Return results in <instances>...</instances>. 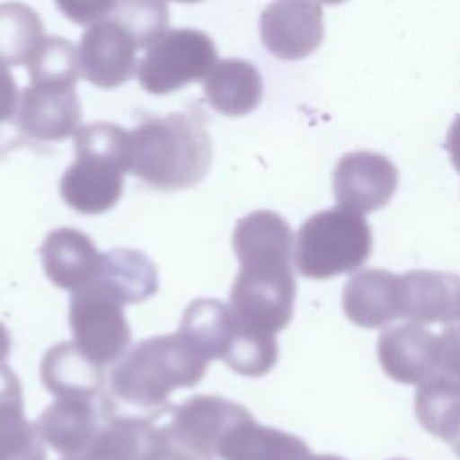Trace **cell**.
I'll return each instance as SVG.
<instances>
[{"instance_id":"1","label":"cell","mask_w":460,"mask_h":460,"mask_svg":"<svg viewBox=\"0 0 460 460\" xmlns=\"http://www.w3.org/2000/svg\"><path fill=\"white\" fill-rule=\"evenodd\" d=\"M232 244L241 270L230 291V307L255 331L275 334L286 329L296 295L288 221L271 210H253L237 221Z\"/></svg>"},{"instance_id":"2","label":"cell","mask_w":460,"mask_h":460,"mask_svg":"<svg viewBox=\"0 0 460 460\" xmlns=\"http://www.w3.org/2000/svg\"><path fill=\"white\" fill-rule=\"evenodd\" d=\"M212 144L199 111L147 117L129 131L128 172L160 190L196 185L207 174Z\"/></svg>"},{"instance_id":"3","label":"cell","mask_w":460,"mask_h":460,"mask_svg":"<svg viewBox=\"0 0 460 460\" xmlns=\"http://www.w3.org/2000/svg\"><path fill=\"white\" fill-rule=\"evenodd\" d=\"M208 363L207 354L181 331L146 338L113 368L111 392L144 410L162 408L176 388L196 386Z\"/></svg>"},{"instance_id":"4","label":"cell","mask_w":460,"mask_h":460,"mask_svg":"<svg viewBox=\"0 0 460 460\" xmlns=\"http://www.w3.org/2000/svg\"><path fill=\"white\" fill-rule=\"evenodd\" d=\"M212 359H223L246 377L268 374L279 359L275 334L243 323L234 309L216 298H199L187 305L180 329Z\"/></svg>"},{"instance_id":"5","label":"cell","mask_w":460,"mask_h":460,"mask_svg":"<svg viewBox=\"0 0 460 460\" xmlns=\"http://www.w3.org/2000/svg\"><path fill=\"white\" fill-rule=\"evenodd\" d=\"M372 230L363 214L341 205L305 219L295 241L302 277L325 280L361 268L372 252Z\"/></svg>"},{"instance_id":"6","label":"cell","mask_w":460,"mask_h":460,"mask_svg":"<svg viewBox=\"0 0 460 460\" xmlns=\"http://www.w3.org/2000/svg\"><path fill=\"white\" fill-rule=\"evenodd\" d=\"M124 298L104 279L72 291L68 322L77 347L104 367L117 361L131 340Z\"/></svg>"},{"instance_id":"7","label":"cell","mask_w":460,"mask_h":460,"mask_svg":"<svg viewBox=\"0 0 460 460\" xmlns=\"http://www.w3.org/2000/svg\"><path fill=\"white\" fill-rule=\"evenodd\" d=\"M216 63L214 41L196 29H171L158 38L137 66L142 88L164 95L208 75Z\"/></svg>"},{"instance_id":"8","label":"cell","mask_w":460,"mask_h":460,"mask_svg":"<svg viewBox=\"0 0 460 460\" xmlns=\"http://www.w3.org/2000/svg\"><path fill=\"white\" fill-rule=\"evenodd\" d=\"M126 171L128 164L119 155L75 147V162L59 181L61 198L79 214H102L119 203Z\"/></svg>"},{"instance_id":"9","label":"cell","mask_w":460,"mask_h":460,"mask_svg":"<svg viewBox=\"0 0 460 460\" xmlns=\"http://www.w3.org/2000/svg\"><path fill=\"white\" fill-rule=\"evenodd\" d=\"M399 183L395 165L379 153L356 151L345 155L332 172L338 205L368 214L390 203Z\"/></svg>"},{"instance_id":"10","label":"cell","mask_w":460,"mask_h":460,"mask_svg":"<svg viewBox=\"0 0 460 460\" xmlns=\"http://www.w3.org/2000/svg\"><path fill=\"white\" fill-rule=\"evenodd\" d=\"M264 47L279 59H302L314 52L323 38L318 0H275L261 16Z\"/></svg>"},{"instance_id":"11","label":"cell","mask_w":460,"mask_h":460,"mask_svg":"<svg viewBox=\"0 0 460 460\" xmlns=\"http://www.w3.org/2000/svg\"><path fill=\"white\" fill-rule=\"evenodd\" d=\"M377 359L394 381L420 385L440 370L438 334L417 322L392 325L377 340Z\"/></svg>"},{"instance_id":"12","label":"cell","mask_w":460,"mask_h":460,"mask_svg":"<svg viewBox=\"0 0 460 460\" xmlns=\"http://www.w3.org/2000/svg\"><path fill=\"white\" fill-rule=\"evenodd\" d=\"M135 38L115 20H99L83 34L79 54L86 81L99 88H115L137 72Z\"/></svg>"},{"instance_id":"13","label":"cell","mask_w":460,"mask_h":460,"mask_svg":"<svg viewBox=\"0 0 460 460\" xmlns=\"http://www.w3.org/2000/svg\"><path fill=\"white\" fill-rule=\"evenodd\" d=\"M111 411L106 399L97 406L93 399L86 397H59L38 417L36 429L56 453L77 456L90 449Z\"/></svg>"},{"instance_id":"14","label":"cell","mask_w":460,"mask_h":460,"mask_svg":"<svg viewBox=\"0 0 460 460\" xmlns=\"http://www.w3.org/2000/svg\"><path fill=\"white\" fill-rule=\"evenodd\" d=\"M81 104L74 86L31 84L20 95L16 124L38 142H58L77 131Z\"/></svg>"},{"instance_id":"15","label":"cell","mask_w":460,"mask_h":460,"mask_svg":"<svg viewBox=\"0 0 460 460\" xmlns=\"http://www.w3.org/2000/svg\"><path fill=\"white\" fill-rule=\"evenodd\" d=\"M244 411V406L219 395H194L169 408V420L162 426L189 449L214 456L217 440Z\"/></svg>"},{"instance_id":"16","label":"cell","mask_w":460,"mask_h":460,"mask_svg":"<svg viewBox=\"0 0 460 460\" xmlns=\"http://www.w3.org/2000/svg\"><path fill=\"white\" fill-rule=\"evenodd\" d=\"M345 316L367 329L402 318V275L386 270H363L343 288Z\"/></svg>"},{"instance_id":"17","label":"cell","mask_w":460,"mask_h":460,"mask_svg":"<svg viewBox=\"0 0 460 460\" xmlns=\"http://www.w3.org/2000/svg\"><path fill=\"white\" fill-rule=\"evenodd\" d=\"M40 253L50 282L70 291L93 282L104 264V253L95 248L84 232L75 228H58L50 232Z\"/></svg>"},{"instance_id":"18","label":"cell","mask_w":460,"mask_h":460,"mask_svg":"<svg viewBox=\"0 0 460 460\" xmlns=\"http://www.w3.org/2000/svg\"><path fill=\"white\" fill-rule=\"evenodd\" d=\"M214 453L221 460H309L307 444L277 428L262 426L244 411L217 440Z\"/></svg>"},{"instance_id":"19","label":"cell","mask_w":460,"mask_h":460,"mask_svg":"<svg viewBox=\"0 0 460 460\" xmlns=\"http://www.w3.org/2000/svg\"><path fill=\"white\" fill-rule=\"evenodd\" d=\"M402 318L424 325L460 318V275L428 270L404 273Z\"/></svg>"},{"instance_id":"20","label":"cell","mask_w":460,"mask_h":460,"mask_svg":"<svg viewBox=\"0 0 460 460\" xmlns=\"http://www.w3.org/2000/svg\"><path fill=\"white\" fill-rule=\"evenodd\" d=\"M43 386L58 397L95 399L104 386V367L88 358L75 341H61L41 359Z\"/></svg>"},{"instance_id":"21","label":"cell","mask_w":460,"mask_h":460,"mask_svg":"<svg viewBox=\"0 0 460 460\" xmlns=\"http://www.w3.org/2000/svg\"><path fill=\"white\" fill-rule=\"evenodd\" d=\"M0 460H45L36 424L23 415L18 376L0 363Z\"/></svg>"},{"instance_id":"22","label":"cell","mask_w":460,"mask_h":460,"mask_svg":"<svg viewBox=\"0 0 460 460\" xmlns=\"http://www.w3.org/2000/svg\"><path fill=\"white\" fill-rule=\"evenodd\" d=\"M415 415L420 426L451 447L460 446V377L438 370L415 392Z\"/></svg>"},{"instance_id":"23","label":"cell","mask_w":460,"mask_h":460,"mask_svg":"<svg viewBox=\"0 0 460 460\" xmlns=\"http://www.w3.org/2000/svg\"><path fill=\"white\" fill-rule=\"evenodd\" d=\"M203 90L216 111L239 117L250 113L259 104L262 97V79L252 63L225 59L212 66Z\"/></svg>"},{"instance_id":"24","label":"cell","mask_w":460,"mask_h":460,"mask_svg":"<svg viewBox=\"0 0 460 460\" xmlns=\"http://www.w3.org/2000/svg\"><path fill=\"white\" fill-rule=\"evenodd\" d=\"M40 16L25 4H0V63H27L43 41Z\"/></svg>"},{"instance_id":"25","label":"cell","mask_w":460,"mask_h":460,"mask_svg":"<svg viewBox=\"0 0 460 460\" xmlns=\"http://www.w3.org/2000/svg\"><path fill=\"white\" fill-rule=\"evenodd\" d=\"M27 70L32 84L74 86L83 75L79 49L59 36L45 38L27 61Z\"/></svg>"},{"instance_id":"26","label":"cell","mask_w":460,"mask_h":460,"mask_svg":"<svg viewBox=\"0 0 460 460\" xmlns=\"http://www.w3.org/2000/svg\"><path fill=\"white\" fill-rule=\"evenodd\" d=\"M111 18H115L137 41L138 49L151 47L167 32L165 0H117Z\"/></svg>"},{"instance_id":"27","label":"cell","mask_w":460,"mask_h":460,"mask_svg":"<svg viewBox=\"0 0 460 460\" xmlns=\"http://www.w3.org/2000/svg\"><path fill=\"white\" fill-rule=\"evenodd\" d=\"M18 104L20 93L16 88V81L9 68L0 63V151H5L18 144Z\"/></svg>"},{"instance_id":"28","label":"cell","mask_w":460,"mask_h":460,"mask_svg":"<svg viewBox=\"0 0 460 460\" xmlns=\"http://www.w3.org/2000/svg\"><path fill=\"white\" fill-rule=\"evenodd\" d=\"M140 460H214V456L201 455L174 440L164 426H156V431L146 447Z\"/></svg>"},{"instance_id":"29","label":"cell","mask_w":460,"mask_h":460,"mask_svg":"<svg viewBox=\"0 0 460 460\" xmlns=\"http://www.w3.org/2000/svg\"><path fill=\"white\" fill-rule=\"evenodd\" d=\"M61 13L75 23L92 25L108 16L117 0H56Z\"/></svg>"},{"instance_id":"30","label":"cell","mask_w":460,"mask_h":460,"mask_svg":"<svg viewBox=\"0 0 460 460\" xmlns=\"http://www.w3.org/2000/svg\"><path fill=\"white\" fill-rule=\"evenodd\" d=\"M438 341H440V370L460 377V318L442 325Z\"/></svg>"},{"instance_id":"31","label":"cell","mask_w":460,"mask_h":460,"mask_svg":"<svg viewBox=\"0 0 460 460\" xmlns=\"http://www.w3.org/2000/svg\"><path fill=\"white\" fill-rule=\"evenodd\" d=\"M446 147H447V153L451 156L455 169L460 172V117H456L449 128Z\"/></svg>"},{"instance_id":"32","label":"cell","mask_w":460,"mask_h":460,"mask_svg":"<svg viewBox=\"0 0 460 460\" xmlns=\"http://www.w3.org/2000/svg\"><path fill=\"white\" fill-rule=\"evenodd\" d=\"M9 350H11L9 331L0 323V363L5 361V358L9 356Z\"/></svg>"},{"instance_id":"33","label":"cell","mask_w":460,"mask_h":460,"mask_svg":"<svg viewBox=\"0 0 460 460\" xmlns=\"http://www.w3.org/2000/svg\"><path fill=\"white\" fill-rule=\"evenodd\" d=\"M309 460H345V458H340V456H336V455H311V458Z\"/></svg>"},{"instance_id":"34","label":"cell","mask_w":460,"mask_h":460,"mask_svg":"<svg viewBox=\"0 0 460 460\" xmlns=\"http://www.w3.org/2000/svg\"><path fill=\"white\" fill-rule=\"evenodd\" d=\"M66 460H95V458H93V456H90V455H86V453H84V455H77V456H68V458H66Z\"/></svg>"},{"instance_id":"35","label":"cell","mask_w":460,"mask_h":460,"mask_svg":"<svg viewBox=\"0 0 460 460\" xmlns=\"http://www.w3.org/2000/svg\"><path fill=\"white\" fill-rule=\"evenodd\" d=\"M318 2H323V4H340V2H345V0H318Z\"/></svg>"},{"instance_id":"36","label":"cell","mask_w":460,"mask_h":460,"mask_svg":"<svg viewBox=\"0 0 460 460\" xmlns=\"http://www.w3.org/2000/svg\"><path fill=\"white\" fill-rule=\"evenodd\" d=\"M176 2H183V4H194V2H201V0H176Z\"/></svg>"},{"instance_id":"37","label":"cell","mask_w":460,"mask_h":460,"mask_svg":"<svg viewBox=\"0 0 460 460\" xmlns=\"http://www.w3.org/2000/svg\"><path fill=\"white\" fill-rule=\"evenodd\" d=\"M453 451L456 453V456H460V446H456V447H453Z\"/></svg>"},{"instance_id":"38","label":"cell","mask_w":460,"mask_h":460,"mask_svg":"<svg viewBox=\"0 0 460 460\" xmlns=\"http://www.w3.org/2000/svg\"><path fill=\"white\" fill-rule=\"evenodd\" d=\"M392 460H404V458H392Z\"/></svg>"}]
</instances>
